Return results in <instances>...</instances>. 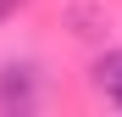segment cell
I'll return each instance as SVG.
<instances>
[{
  "instance_id": "1",
  "label": "cell",
  "mask_w": 122,
  "mask_h": 117,
  "mask_svg": "<svg viewBox=\"0 0 122 117\" xmlns=\"http://www.w3.org/2000/svg\"><path fill=\"white\" fill-rule=\"evenodd\" d=\"M94 84H100V95H106L111 106H122V50L100 56V67H94Z\"/></svg>"
},
{
  "instance_id": "2",
  "label": "cell",
  "mask_w": 122,
  "mask_h": 117,
  "mask_svg": "<svg viewBox=\"0 0 122 117\" xmlns=\"http://www.w3.org/2000/svg\"><path fill=\"white\" fill-rule=\"evenodd\" d=\"M0 100H6V106H28V100H33L28 67H6V78H0Z\"/></svg>"
},
{
  "instance_id": "3",
  "label": "cell",
  "mask_w": 122,
  "mask_h": 117,
  "mask_svg": "<svg viewBox=\"0 0 122 117\" xmlns=\"http://www.w3.org/2000/svg\"><path fill=\"white\" fill-rule=\"evenodd\" d=\"M17 6H22V0H0V17H11V11H17Z\"/></svg>"
}]
</instances>
